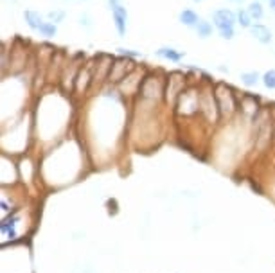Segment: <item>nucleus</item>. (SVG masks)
<instances>
[{
	"label": "nucleus",
	"mask_w": 275,
	"mask_h": 273,
	"mask_svg": "<svg viewBox=\"0 0 275 273\" xmlns=\"http://www.w3.org/2000/svg\"><path fill=\"white\" fill-rule=\"evenodd\" d=\"M164 93H166V77L155 74V72H149L144 75L141 83V88H139L137 95L142 101H151V103H160L164 99Z\"/></svg>",
	"instance_id": "f257e3e1"
},
{
	"label": "nucleus",
	"mask_w": 275,
	"mask_h": 273,
	"mask_svg": "<svg viewBox=\"0 0 275 273\" xmlns=\"http://www.w3.org/2000/svg\"><path fill=\"white\" fill-rule=\"evenodd\" d=\"M214 95H216L218 110H220L221 119H230L238 111L239 99L235 97L234 90L227 83H216L214 85Z\"/></svg>",
	"instance_id": "f03ea898"
},
{
	"label": "nucleus",
	"mask_w": 275,
	"mask_h": 273,
	"mask_svg": "<svg viewBox=\"0 0 275 273\" xmlns=\"http://www.w3.org/2000/svg\"><path fill=\"white\" fill-rule=\"evenodd\" d=\"M212 24L216 27L218 34L223 40L230 42L235 36V24H238V13H234L228 7H220L212 13Z\"/></svg>",
	"instance_id": "7ed1b4c3"
},
{
	"label": "nucleus",
	"mask_w": 275,
	"mask_h": 273,
	"mask_svg": "<svg viewBox=\"0 0 275 273\" xmlns=\"http://www.w3.org/2000/svg\"><path fill=\"white\" fill-rule=\"evenodd\" d=\"M200 115H203L205 121L210 122V124H216L221 119L216 95H214V86L210 83L200 86Z\"/></svg>",
	"instance_id": "20e7f679"
},
{
	"label": "nucleus",
	"mask_w": 275,
	"mask_h": 273,
	"mask_svg": "<svg viewBox=\"0 0 275 273\" xmlns=\"http://www.w3.org/2000/svg\"><path fill=\"white\" fill-rule=\"evenodd\" d=\"M135 68H137V65H135V61L131 60V57H126V56L115 57L112 63V68H110L108 81L106 83L112 86H117L121 81H124Z\"/></svg>",
	"instance_id": "39448f33"
},
{
	"label": "nucleus",
	"mask_w": 275,
	"mask_h": 273,
	"mask_svg": "<svg viewBox=\"0 0 275 273\" xmlns=\"http://www.w3.org/2000/svg\"><path fill=\"white\" fill-rule=\"evenodd\" d=\"M187 88L185 83V75L182 72H169L166 75V93H164V101L169 106L176 104V99L180 97V93Z\"/></svg>",
	"instance_id": "423d86ee"
},
{
	"label": "nucleus",
	"mask_w": 275,
	"mask_h": 273,
	"mask_svg": "<svg viewBox=\"0 0 275 273\" xmlns=\"http://www.w3.org/2000/svg\"><path fill=\"white\" fill-rule=\"evenodd\" d=\"M108 7H110V11H112L113 27H115L117 34H119L121 38H124V36H126V29H128V18H130L126 6H124L121 0H108Z\"/></svg>",
	"instance_id": "0eeeda50"
},
{
	"label": "nucleus",
	"mask_w": 275,
	"mask_h": 273,
	"mask_svg": "<svg viewBox=\"0 0 275 273\" xmlns=\"http://www.w3.org/2000/svg\"><path fill=\"white\" fill-rule=\"evenodd\" d=\"M94 61H88V63H85L80 68V72L76 75V83H74V93L83 95V93H87L90 90V86L94 85Z\"/></svg>",
	"instance_id": "6e6552de"
},
{
	"label": "nucleus",
	"mask_w": 275,
	"mask_h": 273,
	"mask_svg": "<svg viewBox=\"0 0 275 273\" xmlns=\"http://www.w3.org/2000/svg\"><path fill=\"white\" fill-rule=\"evenodd\" d=\"M248 31H250V34H252V38L256 40V42H259L261 45H270V43L273 42V34H271V29L268 27V25L253 24Z\"/></svg>",
	"instance_id": "1a4fd4ad"
},
{
	"label": "nucleus",
	"mask_w": 275,
	"mask_h": 273,
	"mask_svg": "<svg viewBox=\"0 0 275 273\" xmlns=\"http://www.w3.org/2000/svg\"><path fill=\"white\" fill-rule=\"evenodd\" d=\"M155 56L160 57V60L171 61V63H180L184 60L185 52L184 50H178L174 47H160V49L155 50Z\"/></svg>",
	"instance_id": "9d476101"
},
{
	"label": "nucleus",
	"mask_w": 275,
	"mask_h": 273,
	"mask_svg": "<svg viewBox=\"0 0 275 273\" xmlns=\"http://www.w3.org/2000/svg\"><path fill=\"white\" fill-rule=\"evenodd\" d=\"M24 20H26L27 27H29L31 31H34V32L40 31V27L45 24L44 14H42L40 11H36V9H26V11H24Z\"/></svg>",
	"instance_id": "9b49d317"
},
{
	"label": "nucleus",
	"mask_w": 275,
	"mask_h": 273,
	"mask_svg": "<svg viewBox=\"0 0 275 273\" xmlns=\"http://www.w3.org/2000/svg\"><path fill=\"white\" fill-rule=\"evenodd\" d=\"M200 20H202V18H200V14L196 13L194 9H191V7H187V9H182L180 14H178V22H180L182 25H185V27H191V29H194L196 25H198Z\"/></svg>",
	"instance_id": "f8f14e48"
},
{
	"label": "nucleus",
	"mask_w": 275,
	"mask_h": 273,
	"mask_svg": "<svg viewBox=\"0 0 275 273\" xmlns=\"http://www.w3.org/2000/svg\"><path fill=\"white\" fill-rule=\"evenodd\" d=\"M261 77H263V75H259V72H256V70L241 72V75H239V79H241V83L246 88H256L261 83Z\"/></svg>",
	"instance_id": "ddd939ff"
},
{
	"label": "nucleus",
	"mask_w": 275,
	"mask_h": 273,
	"mask_svg": "<svg viewBox=\"0 0 275 273\" xmlns=\"http://www.w3.org/2000/svg\"><path fill=\"white\" fill-rule=\"evenodd\" d=\"M214 24H210L209 20H200L198 22V25L194 27V31H196V36H198L200 40H207L209 36H212V31H214Z\"/></svg>",
	"instance_id": "4468645a"
},
{
	"label": "nucleus",
	"mask_w": 275,
	"mask_h": 273,
	"mask_svg": "<svg viewBox=\"0 0 275 273\" xmlns=\"http://www.w3.org/2000/svg\"><path fill=\"white\" fill-rule=\"evenodd\" d=\"M246 11H248V14L252 16L253 22H259L264 18V7L259 0H252V2L246 6Z\"/></svg>",
	"instance_id": "2eb2a0df"
},
{
	"label": "nucleus",
	"mask_w": 275,
	"mask_h": 273,
	"mask_svg": "<svg viewBox=\"0 0 275 273\" xmlns=\"http://www.w3.org/2000/svg\"><path fill=\"white\" fill-rule=\"evenodd\" d=\"M38 34L44 36V38H47V40L56 38V34H58V24H54V22H49V20H47V22H45V24L40 27Z\"/></svg>",
	"instance_id": "dca6fc26"
},
{
	"label": "nucleus",
	"mask_w": 275,
	"mask_h": 273,
	"mask_svg": "<svg viewBox=\"0 0 275 273\" xmlns=\"http://www.w3.org/2000/svg\"><path fill=\"white\" fill-rule=\"evenodd\" d=\"M256 24V22L252 20V16L248 14V11L246 9H239L238 11V25L241 29H250L252 25Z\"/></svg>",
	"instance_id": "f3484780"
},
{
	"label": "nucleus",
	"mask_w": 275,
	"mask_h": 273,
	"mask_svg": "<svg viewBox=\"0 0 275 273\" xmlns=\"http://www.w3.org/2000/svg\"><path fill=\"white\" fill-rule=\"evenodd\" d=\"M261 83L266 90H275V68H270L263 74L261 77Z\"/></svg>",
	"instance_id": "a211bd4d"
},
{
	"label": "nucleus",
	"mask_w": 275,
	"mask_h": 273,
	"mask_svg": "<svg viewBox=\"0 0 275 273\" xmlns=\"http://www.w3.org/2000/svg\"><path fill=\"white\" fill-rule=\"evenodd\" d=\"M67 13L63 9H52L47 13V20L49 22H54V24H62L63 20H65Z\"/></svg>",
	"instance_id": "6ab92c4d"
},
{
	"label": "nucleus",
	"mask_w": 275,
	"mask_h": 273,
	"mask_svg": "<svg viewBox=\"0 0 275 273\" xmlns=\"http://www.w3.org/2000/svg\"><path fill=\"white\" fill-rule=\"evenodd\" d=\"M117 52H119V54H121V56L131 57V60H135V57H139V56H141V52H139V50L124 49V47H119V49H117Z\"/></svg>",
	"instance_id": "aec40b11"
},
{
	"label": "nucleus",
	"mask_w": 275,
	"mask_h": 273,
	"mask_svg": "<svg viewBox=\"0 0 275 273\" xmlns=\"http://www.w3.org/2000/svg\"><path fill=\"white\" fill-rule=\"evenodd\" d=\"M83 24L87 25V27H90V25H92L90 24V18H88L87 14H85V16H81V25H83Z\"/></svg>",
	"instance_id": "412c9836"
},
{
	"label": "nucleus",
	"mask_w": 275,
	"mask_h": 273,
	"mask_svg": "<svg viewBox=\"0 0 275 273\" xmlns=\"http://www.w3.org/2000/svg\"><path fill=\"white\" fill-rule=\"evenodd\" d=\"M268 6H270L271 11H275V0H268Z\"/></svg>",
	"instance_id": "4be33fe9"
},
{
	"label": "nucleus",
	"mask_w": 275,
	"mask_h": 273,
	"mask_svg": "<svg viewBox=\"0 0 275 273\" xmlns=\"http://www.w3.org/2000/svg\"><path fill=\"white\" fill-rule=\"evenodd\" d=\"M273 142H275V119H273Z\"/></svg>",
	"instance_id": "5701e85b"
},
{
	"label": "nucleus",
	"mask_w": 275,
	"mask_h": 273,
	"mask_svg": "<svg viewBox=\"0 0 275 273\" xmlns=\"http://www.w3.org/2000/svg\"><path fill=\"white\" fill-rule=\"evenodd\" d=\"M191 2H196V4H200V2H203V0H191Z\"/></svg>",
	"instance_id": "b1692460"
},
{
	"label": "nucleus",
	"mask_w": 275,
	"mask_h": 273,
	"mask_svg": "<svg viewBox=\"0 0 275 273\" xmlns=\"http://www.w3.org/2000/svg\"><path fill=\"white\" fill-rule=\"evenodd\" d=\"M230 2H243V0H230Z\"/></svg>",
	"instance_id": "393cba45"
},
{
	"label": "nucleus",
	"mask_w": 275,
	"mask_h": 273,
	"mask_svg": "<svg viewBox=\"0 0 275 273\" xmlns=\"http://www.w3.org/2000/svg\"><path fill=\"white\" fill-rule=\"evenodd\" d=\"M85 2H87V0H85Z\"/></svg>",
	"instance_id": "a878e982"
}]
</instances>
